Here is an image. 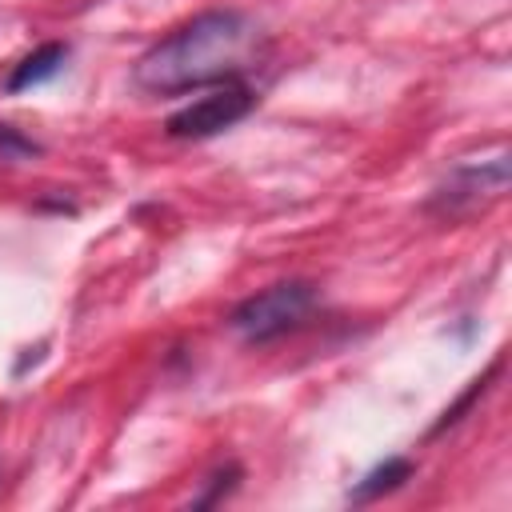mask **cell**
<instances>
[{
  "label": "cell",
  "mask_w": 512,
  "mask_h": 512,
  "mask_svg": "<svg viewBox=\"0 0 512 512\" xmlns=\"http://www.w3.org/2000/svg\"><path fill=\"white\" fill-rule=\"evenodd\" d=\"M268 52V36L256 16L240 8H208L164 40H156L132 68V80L156 96H180L192 88H216L248 76Z\"/></svg>",
  "instance_id": "cell-1"
},
{
  "label": "cell",
  "mask_w": 512,
  "mask_h": 512,
  "mask_svg": "<svg viewBox=\"0 0 512 512\" xmlns=\"http://www.w3.org/2000/svg\"><path fill=\"white\" fill-rule=\"evenodd\" d=\"M312 308H316V284L312 280H280V284L240 300L228 312V328L240 332L248 344H272L284 332L300 328Z\"/></svg>",
  "instance_id": "cell-2"
},
{
  "label": "cell",
  "mask_w": 512,
  "mask_h": 512,
  "mask_svg": "<svg viewBox=\"0 0 512 512\" xmlns=\"http://www.w3.org/2000/svg\"><path fill=\"white\" fill-rule=\"evenodd\" d=\"M252 108H256V92L248 84H240V80L216 84L200 100H192L180 112H172L164 120V132L172 140H208V136H220L232 124H240Z\"/></svg>",
  "instance_id": "cell-3"
},
{
  "label": "cell",
  "mask_w": 512,
  "mask_h": 512,
  "mask_svg": "<svg viewBox=\"0 0 512 512\" xmlns=\"http://www.w3.org/2000/svg\"><path fill=\"white\" fill-rule=\"evenodd\" d=\"M504 188H508V156L500 152L496 160H488V164H480V168H456V176L444 184V188H436V196H432V204H440L444 200V212H460L464 204H476V200H496V196H504Z\"/></svg>",
  "instance_id": "cell-4"
},
{
  "label": "cell",
  "mask_w": 512,
  "mask_h": 512,
  "mask_svg": "<svg viewBox=\"0 0 512 512\" xmlns=\"http://www.w3.org/2000/svg\"><path fill=\"white\" fill-rule=\"evenodd\" d=\"M64 60H68V44H64V40H48V44L32 48V52H28L12 72H8L4 92H28V88H36V84L52 80V76L64 68Z\"/></svg>",
  "instance_id": "cell-5"
},
{
  "label": "cell",
  "mask_w": 512,
  "mask_h": 512,
  "mask_svg": "<svg viewBox=\"0 0 512 512\" xmlns=\"http://www.w3.org/2000/svg\"><path fill=\"white\" fill-rule=\"evenodd\" d=\"M416 476V464L408 460V456H388L384 464H376L364 480H356V488L348 492V500L352 504H368V500H380V496H388V492H396L404 480H412Z\"/></svg>",
  "instance_id": "cell-6"
},
{
  "label": "cell",
  "mask_w": 512,
  "mask_h": 512,
  "mask_svg": "<svg viewBox=\"0 0 512 512\" xmlns=\"http://www.w3.org/2000/svg\"><path fill=\"white\" fill-rule=\"evenodd\" d=\"M240 476H244V468H240V464H224V468H216V472L208 476V488H204V492L192 500V508H208V504H220L224 496H232V492H236Z\"/></svg>",
  "instance_id": "cell-7"
},
{
  "label": "cell",
  "mask_w": 512,
  "mask_h": 512,
  "mask_svg": "<svg viewBox=\"0 0 512 512\" xmlns=\"http://www.w3.org/2000/svg\"><path fill=\"white\" fill-rule=\"evenodd\" d=\"M492 376H496V368H488L484 376H476V380L468 384V392H464V396H460V400H456L452 408H444V416H440V420L432 424V436H440L444 428H452V424H460V420H464V412H468V408H472V404H476V400L484 396V388H488V380H492Z\"/></svg>",
  "instance_id": "cell-8"
},
{
  "label": "cell",
  "mask_w": 512,
  "mask_h": 512,
  "mask_svg": "<svg viewBox=\"0 0 512 512\" xmlns=\"http://www.w3.org/2000/svg\"><path fill=\"white\" fill-rule=\"evenodd\" d=\"M40 152L44 148L32 136H24L20 128H12V124L0 120V160H28V156H40Z\"/></svg>",
  "instance_id": "cell-9"
}]
</instances>
